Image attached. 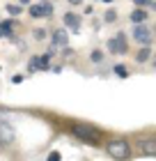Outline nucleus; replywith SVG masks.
Returning <instances> with one entry per match:
<instances>
[{
    "instance_id": "nucleus-1",
    "label": "nucleus",
    "mask_w": 156,
    "mask_h": 161,
    "mask_svg": "<svg viewBox=\"0 0 156 161\" xmlns=\"http://www.w3.org/2000/svg\"><path fill=\"white\" fill-rule=\"evenodd\" d=\"M71 134L78 138V141H83V143H90V145H96L99 143V138H101V131L92 127V124H85V122H76V124H71Z\"/></svg>"
},
{
    "instance_id": "nucleus-2",
    "label": "nucleus",
    "mask_w": 156,
    "mask_h": 161,
    "mask_svg": "<svg viewBox=\"0 0 156 161\" xmlns=\"http://www.w3.org/2000/svg\"><path fill=\"white\" fill-rule=\"evenodd\" d=\"M106 152L113 159H117V161H122V159H126L129 157V152H131V147H129V143L124 141V138H115V141H110L108 143V147H106Z\"/></svg>"
},
{
    "instance_id": "nucleus-3",
    "label": "nucleus",
    "mask_w": 156,
    "mask_h": 161,
    "mask_svg": "<svg viewBox=\"0 0 156 161\" xmlns=\"http://www.w3.org/2000/svg\"><path fill=\"white\" fill-rule=\"evenodd\" d=\"M28 69H30V71H46V69H51V53L48 55H35V58H30Z\"/></svg>"
},
{
    "instance_id": "nucleus-4",
    "label": "nucleus",
    "mask_w": 156,
    "mask_h": 161,
    "mask_svg": "<svg viewBox=\"0 0 156 161\" xmlns=\"http://www.w3.org/2000/svg\"><path fill=\"white\" fill-rule=\"evenodd\" d=\"M133 37H136L138 44H143V46H149V44H152V30H149L145 23H138L136 28H133Z\"/></svg>"
},
{
    "instance_id": "nucleus-5",
    "label": "nucleus",
    "mask_w": 156,
    "mask_h": 161,
    "mask_svg": "<svg viewBox=\"0 0 156 161\" xmlns=\"http://www.w3.org/2000/svg\"><path fill=\"white\" fill-rule=\"evenodd\" d=\"M108 51L115 53V55H124L126 53V37H124V32L115 35V37L108 42Z\"/></svg>"
},
{
    "instance_id": "nucleus-6",
    "label": "nucleus",
    "mask_w": 156,
    "mask_h": 161,
    "mask_svg": "<svg viewBox=\"0 0 156 161\" xmlns=\"http://www.w3.org/2000/svg\"><path fill=\"white\" fill-rule=\"evenodd\" d=\"M28 12H30L32 19H44V16H51V14H53V5L51 3H39V5H32Z\"/></svg>"
},
{
    "instance_id": "nucleus-7",
    "label": "nucleus",
    "mask_w": 156,
    "mask_h": 161,
    "mask_svg": "<svg viewBox=\"0 0 156 161\" xmlns=\"http://www.w3.org/2000/svg\"><path fill=\"white\" fill-rule=\"evenodd\" d=\"M14 141V129H12V124L7 122L3 115H0V143H12Z\"/></svg>"
},
{
    "instance_id": "nucleus-8",
    "label": "nucleus",
    "mask_w": 156,
    "mask_h": 161,
    "mask_svg": "<svg viewBox=\"0 0 156 161\" xmlns=\"http://www.w3.org/2000/svg\"><path fill=\"white\" fill-rule=\"evenodd\" d=\"M140 152H143L145 157H156V138L140 141Z\"/></svg>"
},
{
    "instance_id": "nucleus-9",
    "label": "nucleus",
    "mask_w": 156,
    "mask_h": 161,
    "mask_svg": "<svg viewBox=\"0 0 156 161\" xmlns=\"http://www.w3.org/2000/svg\"><path fill=\"white\" fill-rule=\"evenodd\" d=\"M67 44H69V37H67V30H55L53 32V46L55 48H67Z\"/></svg>"
},
{
    "instance_id": "nucleus-10",
    "label": "nucleus",
    "mask_w": 156,
    "mask_h": 161,
    "mask_svg": "<svg viewBox=\"0 0 156 161\" xmlns=\"http://www.w3.org/2000/svg\"><path fill=\"white\" fill-rule=\"evenodd\" d=\"M64 25H67V28H71V30H78V25H80V19H78V14H73V12H67V14H64Z\"/></svg>"
},
{
    "instance_id": "nucleus-11",
    "label": "nucleus",
    "mask_w": 156,
    "mask_h": 161,
    "mask_svg": "<svg viewBox=\"0 0 156 161\" xmlns=\"http://www.w3.org/2000/svg\"><path fill=\"white\" fill-rule=\"evenodd\" d=\"M12 32H14V23L12 21H3V23H0V39L12 37Z\"/></svg>"
},
{
    "instance_id": "nucleus-12",
    "label": "nucleus",
    "mask_w": 156,
    "mask_h": 161,
    "mask_svg": "<svg viewBox=\"0 0 156 161\" xmlns=\"http://www.w3.org/2000/svg\"><path fill=\"white\" fill-rule=\"evenodd\" d=\"M131 21H133V23H145V21H147V14H145V9H143V7H138V9L136 12H131Z\"/></svg>"
},
{
    "instance_id": "nucleus-13",
    "label": "nucleus",
    "mask_w": 156,
    "mask_h": 161,
    "mask_svg": "<svg viewBox=\"0 0 156 161\" xmlns=\"http://www.w3.org/2000/svg\"><path fill=\"white\" fill-rule=\"evenodd\" d=\"M147 58H149V46H143V48H140V51H138V55H136V60H138V62H145V60H147Z\"/></svg>"
},
{
    "instance_id": "nucleus-14",
    "label": "nucleus",
    "mask_w": 156,
    "mask_h": 161,
    "mask_svg": "<svg viewBox=\"0 0 156 161\" xmlns=\"http://www.w3.org/2000/svg\"><path fill=\"white\" fill-rule=\"evenodd\" d=\"M115 74L120 76V78H126V76H129V69L122 67V64H117V67H115Z\"/></svg>"
},
{
    "instance_id": "nucleus-15",
    "label": "nucleus",
    "mask_w": 156,
    "mask_h": 161,
    "mask_svg": "<svg viewBox=\"0 0 156 161\" xmlns=\"http://www.w3.org/2000/svg\"><path fill=\"white\" fill-rule=\"evenodd\" d=\"M7 12L14 16V14H21V7H19V5H7Z\"/></svg>"
},
{
    "instance_id": "nucleus-16",
    "label": "nucleus",
    "mask_w": 156,
    "mask_h": 161,
    "mask_svg": "<svg viewBox=\"0 0 156 161\" xmlns=\"http://www.w3.org/2000/svg\"><path fill=\"white\" fill-rule=\"evenodd\" d=\"M60 159H62V157H60V152H51L46 161H60Z\"/></svg>"
},
{
    "instance_id": "nucleus-17",
    "label": "nucleus",
    "mask_w": 156,
    "mask_h": 161,
    "mask_svg": "<svg viewBox=\"0 0 156 161\" xmlns=\"http://www.w3.org/2000/svg\"><path fill=\"white\" fill-rule=\"evenodd\" d=\"M138 7H147V5H152V0H133Z\"/></svg>"
},
{
    "instance_id": "nucleus-18",
    "label": "nucleus",
    "mask_w": 156,
    "mask_h": 161,
    "mask_svg": "<svg viewBox=\"0 0 156 161\" xmlns=\"http://www.w3.org/2000/svg\"><path fill=\"white\" fill-rule=\"evenodd\" d=\"M101 58H103V55L99 53V51H94V53H92V60H94V62H101Z\"/></svg>"
},
{
    "instance_id": "nucleus-19",
    "label": "nucleus",
    "mask_w": 156,
    "mask_h": 161,
    "mask_svg": "<svg viewBox=\"0 0 156 161\" xmlns=\"http://www.w3.org/2000/svg\"><path fill=\"white\" fill-rule=\"evenodd\" d=\"M69 3H71V5H78V3H80V0H69Z\"/></svg>"
},
{
    "instance_id": "nucleus-20",
    "label": "nucleus",
    "mask_w": 156,
    "mask_h": 161,
    "mask_svg": "<svg viewBox=\"0 0 156 161\" xmlns=\"http://www.w3.org/2000/svg\"><path fill=\"white\" fill-rule=\"evenodd\" d=\"M103 3H113V0H103Z\"/></svg>"
},
{
    "instance_id": "nucleus-21",
    "label": "nucleus",
    "mask_w": 156,
    "mask_h": 161,
    "mask_svg": "<svg viewBox=\"0 0 156 161\" xmlns=\"http://www.w3.org/2000/svg\"><path fill=\"white\" fill-rule=\"evenodd\" d=\"M154 64H156V62H154Z\"/></svg>"
}]
</instances>
